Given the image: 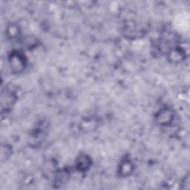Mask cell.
<instances>
[{
	"instance_id": "cell-1",
	"label": "cell",
	"mask_w": 190,
	"mask_h": 190,
	"mask_svg": "<svg viewBox=\"0 0 190 190\" xmlns=\"http://www.w3.org/2000/svg\"><path fill=\"white\" fill-rule=\"evenodd\" d=\"M170 118H171V112H168V111H165L160 114L158 119L161 123H167L171 121Z\"/></svg>"
},
{
	"instance_id": "cell-2",
	"label": "cell",
	"mask_w": 190,
	"mask_h": 190,
	"mask_svg": "<svg viewBox=\"0 0 190 190\" xmlns=\"http://www.w3.org/2000/svg\"><path fill=\"white\" fill-rule=\"evenodd\" d=\"M88 165H89V158L85 157H80V160L77 163V166L79 168H82V170L88 167Z\"/></svg>"
}]
</instances>
